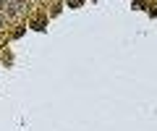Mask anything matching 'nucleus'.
<instances>
[{
  "instance_id": "nucleus-1",
  "label": "nucleus",
  "mask_w": 157,
  "mask_h": 131,
  "mask_svg": "<svg viewBox=\"0 0 157 131\" xmlns=\"http://www.w3.org/2000/svg\"><path fill=\"white\" fill-rule=\"evenodd\" d=\"M6 3H8V11H11V13L21 11V0H6Z\"/></svg>"
},
{
  "instance_id": "nucleus-2",
  "label": "nucleus",
  "mask_w": 157,
  "mask_h": 131,
  "mask_svg": "<svg viewBox=\"0 0 157 131\" xmlns=\"http://www.w3.org/2000/svg\"><path fill=\"white\" fill-rule=\"evenodd\" d=\"M71 6H73V8H78V6H81V0H71Z\"/></svg>"
}]
</instances>
